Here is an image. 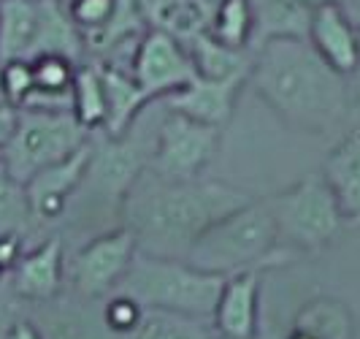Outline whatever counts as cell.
<instances>
[{"mask_svg":"<svg viewBox=\"0 0 360 339\" xmlns=\"http://www.w3.org/2000/svg\"><path fill=\"white\" fill-rule=\"evenodd\" d=\"M252 198L225 182H176L144 168L127 190L122 226L136 236L139 252L184 261L200 233Z\"/></svg>","mask_w":360,"mask_h":339,"instance_id":"1","label":"cell"},{"mask_svg":"<svg viewBox=\"0 0 360 339\" xmlns=\"http://www.w3.org/2000/svg\"><path fill=\"white\" fill-rule=\"evenodd\" d=\"M247 85L288 125L307 133H328L352 109L347 76L298 38H276L252 49Z\"/></svg>","mask_w":360,"mask_h":339,"instance_id":"2","label":"cell"},{"mask_svg":"<svg viewBox=\"0 0 360 339\" xmlns=\"http://www.w3.org/2000/svg\"><path fill=\"white\" fill-rule=\"evenodd\" d=\"M184 261L200 271L231 277L282 266L292 255L279 247L269 198H252L200 233Z\"/></svg>","mask_w":360,"mask_h":339,"instance_id":"3","label":"cell"},{"mask_svg":"<svg viewBox=\"0 0 360 339\" xmlns=\"http://www.w3.org/2000/svg\"><path fill=\"white\" fill-rule=\"evenodd\" d=\"M152 139L155 133L152 136H146L141 130L136 133V125H133L122 139L103 136L92 142L87 171L65 214H76L87 226L103 223L111 214L122 220V204H125L127 190L149 166Z\"/></svg>","mask_w":360,"mask_h":339,"instance_id":"4","label":"cell"},{"mask_svg":"<svg viewBox=\"0 0 360 339\" xmlns=\"http://www.w3.org/2000/svg\"><path fill=\"white\" fill-rule=\"evenodd\" d=\"M222 283L225 277L200 271L179 258H155L139 252L117 285V293L136 299L144 309H160L209 323Z\"/></svg>","mask_w":360,"mask_h":339,"instance_id":"5","label":"cell"},{"mask_svg":"<svg viewBox=\"0 0 360 339\" xmlns=\"http://www.w3.org/2000/svg\"><path fill=\"white\" fill-rule=\"evenodd\" d=\"M279 247L292 258L323 252L342 236L347 217L320 174L298 179L292 187L269 196Z\"/></svg>","mask_w":360,"mask_h":339,"instance_id":"6","label":"cell"},{"mask_svg":"<svg viewBox=\"0 0 360 339\" xmlns=\"http://www.w3.org/2000/svg\"><path fill=\"white\" fill-rule=\"evenodd\" d=\"M90 136L92 133L73 120L71 111L19 109L17 128L0 149V163L19 185H25L38 171L73 155L90 142Z\"/></svg>","mask_w":360,"mask_h":339,"instance_id":"7","label":"cell"},{"mask_svg":"<svg viewBox=\"0 0 360 339\" xmlns=\"http://www.w3.org/2000/svg\"><path fill=\"white\" fill-rule=\"evenodd\" d=\"M222 130L195 123L184 114L165 111L155 128L152 152H149V171L162 179L190 182L200 179L203 168L217 158Z\"/></svg>","mask_w":360,"mask_h":339,"instance_id":"8","label":"cell"},{"mask_svg":"<svg viewBox=\"0 0 360 339\" xmlns=\"http://www.w3.org/2000/svg\"><path fill=\"white\" fill-rule=\"evenodd\" d=\"M136 255H139L136 236L125 226H114L108 231L95 233L71 258L68 277L73 293L82 299H106L122 283Z\"/></svg>","mask_w":360,"mask_h":339,"instance_id":"9","label":"cell"},{"mask_svg":"<svg viewBox=\"0 0 360 339\" xmlns=\"http://www.w3.org/2000/svg\"><path fill=\"white\" fill-rule=\"evenodd\" d=\"M130 76L149 101H162L195 79V66L181 41L160 30H146L130 60Z\"/></svg>","mask_w":360,"mask_h":339,"instance_id":"10","label":"cell"},{"mask_svg":"<svg viewBox=\"0 0 360 339\" xmlns=\"http://www.w3.org/2000/svg\"><path fill=\"white\" fill-rule=\"evenodd\" d=\"M92 139L84 147H79L65 161L54 163L49 168L38 171L33 179L25 182V198H27V212L30 223H57L63 220L73 196L82 185V177L90 163Z\"/></svg>","mask_w":360,"mask_h":339,"instance_id":"11","label":"cell"},{"mask_svg":"<svg viewBox=\"0 0 360 339\" xmlns=\"http://www.w3.org/2000/svg\"><path fill=\"white\" fill-rule=\"evenodd\" d=\"M217 339H257L260 334V271L225 277L212 312Z\"/></svg>","mask_w":360,"mask_h":339,"instance_id":"12","label":"cell"},{"mask_svg":"<svg viewBox=\"0 0 360 339\" xmlns=\"http://www.w3.org/2000/svg\"><path fill=\"white\" fill-rule=\"evenodd\" d=\"M309 47L342 76H352L360 68V27L349 8L323 6L314 8L307 33Z\"/></svg>","mask_w":360,"mask_h":339,"instance_id":"13","label":"cell"},{"mask_svg":"<svg viewBox=\"0 0 360 339\" xmlns=\"http://www.w3.org/2000/svg\"><path fill=\"white\" fill-rule=\"evenodd\" d=\"M244 79H200L195 76L190 85L171 92L168 98H162L165 111H176L184 114L195 123L212 128H222L231 123L236 109V98L244 90Z\"/></svg>","mask_w":360,"mask_h":339,"instance_id":"14","label":"cell"},{"mask_svg":"<svg viewBox=\"0 0 360 339\" xmlns=\"http://www.w3.org/2000/svg\"><path fill=\"white\" fill-rule=\"evenodd\" d=\"M65 283V247L63 239H44L30 252H22L17 266L11 269L14 293L25 302L46 304L63 293Z\"/></svg>","mask_w":360,"mask_h":339,"instance_id":"15","label":"cell"},{"mask_svg":"<svg viewBox=\"0 0 360 339\" xmlns=\"http://www.w3.org/2000/svg\"><path fill=\"white\" fill-rule=\"evenodd\" d=\"M101 299H82L73 293L71 299L57 296L41 304L36 326L44 339H120L106 328L101 318Z\"/></svg>","mask_w":360,"mask_h":339,"instance_id":"16","label":"cell"},{"mask_svg":"<svg viewBox=\"0 0 360 339\" xmlns=\"http://www.w3.org/2000/svg\"><path fill=\"white\" fill-rule=\"evenodd\" d=\"M320 177L333 193L347 223H360V128L349 130L330 149L320 168Z\"/></svg>","mask_w":360,"mask_h":339,"instance_id":"17","label":"cell"},{"mask_svg":"<svg viewBox=\"0 0 360 339\" xmlns=\"http://www.w3.org/2000/svg\"><path fill=\"white\" fill-rule=\"evenodd\" d=\"M101 76H103V90H106V123H103V136L108 139H122L130 133V128L141 120L144 111L152 101L144 90L139 87V82L130 76V71L114 68V66H101Z\"/></svg>","mask_w":360,"mask_h":339,"instance_id":"18","label":"cell"},{"mask_svg":"<svg viewBox=\"0 0 360 339\" xmlns=\"http://www.w3.org/2000/svg\"><path fill=\"white\" fill-rule=\"evenodd\" d=\"M146 27L176 38L184 47L209 33L214 3L209 0H141Z\"/></svg>","mask_w":360,"mask_h":339,"instance_id":"19","label":"cell"},{"mask_svg":"<svg viewBox=\"0 0 360 339\" xmlns=\"http://www.w3.org/2000/svg\"><path fill=\"white\" fill-rule=\"evenodd\" d=\"M41 25V0H0V63L30 60Z\"/></svg>","mask_w":360,"mask_h":339,"instance_id":"20","label":"cell"},{"mask_svg":"<svg viewBox=\"0 0 360 339\" xmlns=\"http://www.w3.org/2000/svg\"><path fill=\"white\" fill-rule=\"evenodd\" d=\"M290 334L295 339H352L355 318L342 299L320 296L298 309Z\"/></svg>","mask_w":360,"mask_h":339,"instance_id":"21","label":"cell"},{"mask_svg":"<svg viewBox=\"0 0 360 339\" xmlns=\"http://www.w3.org/2000/svg\"><path fill=\"white\" fill-rule=\"evenodd\" d=\"M190 60L195 66V76L200 79H244L252 68V49H231L219 44L209 33L187 44Z\"/></svg>","mask_w":360,"mask_h":339,"instance_id":"22","label":"cell"},{"mask_svg":"<svg viewBox=\"0 0 360 339\" xmlns=\"http://www.w3.org/2000/svg\"><path fill=\"white\" fill-rule=\"evenodd\" d=\"M71 114L87 133L103 130L106 123V90L95 63H82L71 85Z\"/></svg>","mask_w":360,"mask_h":339,"instance_id":"23","label":"cell"},{"mask_svg":"<svg viewBox=\"0 0 360 339\" xmlns=\"http://www.w3.org/2000/svg\"><path fill=\"white\" fill-rule=\"evenodd\" d=\"M209 36L231 49H252V0H217L209 22Z\"/></svg>","mask_w":360,"mask_h":339,"instance_id":"24","label":"cell"},{"mask_svg":"<svg viewBox=\"0 0 360 339\" xmlns=\"http://www.w3.org/2000/svg\"><path fill=\"white\" fill-rule=\"evenodd\" d=\"M130 339H217L212 326L198 318L146 309L144 321Z\"/></svg>","mask_w":360,"mask_h":339,"instance_id":"25","label":"cell"},{"mask_svg":"<svg viewBox=\"0 0 360 339\" xmlns=\"http://www.w3.org/2000/svg\"><path fill=\"white\" fill-rule=\"evenodd\" d=\"M27 226H30V212H27L25 185H19L0 163V236L8 233L22 236Z\"/></svg>","mask_w":360,"mask_h":339,"instance_id":"26","label":"cell"},{"mask_svg":"<svg viewBox=\"0 0 360 339\" xmlns=\"http://www.w3.org/2000/svg\"><path fill=\"white\" fill-rule=\"evenodd\" d=\"M146 309L136 299H130L125 293H108L106 299H101V318L106 323V328L120 339H130L136 334V328L144 321Z\"/></svg>","mask_w":360,"mask_h":339,"instance_id":"27","label":"cell"},{"mask_svg":"<svg viewBox=\"0 0 360 339\" xmlns=\"http://www.w3.org/2000/svg\"><path fill=\"white\" fill-rule=\"evenodd\" d=\"M36 92L33 63L30 60H6L0 63V101L14 109H25Z\"/></svg>","mask_w":360,"mask_h":339,"instance_id":"28","label":"cell"},{"mask_svg":"<svg viewBox=\"0 0 360 339\" xmlns=\"http://www.w3.org/2000/svg\"><path fill=\"white\" fill-rule=\"evenodd\" d=\"M65 8L71 22L79 27V33L90 36L114 17L117 0H65Z\"/></svg>","mask_w":360,"mask_h":339,"instance_id":"29","label":"cell"},{"mask_svg":"<svg viewBox=\"0 0 360 339\" xmlns=\"http://www.w3.org/2000/svg\"><path fill=\"white\" fill-rule=\"evenodd\" d=\"M19 255H22V239H19V233L0 236V277L8 274L11 269L17 266Z\"/></svg>","mask_w":360,"mask_h":339,"instance_id":"30","label":"cell"},{"mask_svg":"<svg viewBox=\"0 0 360 339\" xmlns=\"http://www.w3.org/2000/svg\"><path fill=\"white\" fill-rule=\"evenodd\" d=\"M17 111L19 109L8 106V104L0 101V149L6 147V142L11 139V133H14V128H17Z\"/></svg>","mask_w":360,"mask_h":339,"instance_id":"31","label":"cell"},{"mask_svg":"<svg viewBox=\"0 0 360 339\" xmlns=\"http://www.w3.org/2000/svg\"><path fill=\"white\" fill-rule=\"evenodd\" d=\"M3 339H44V337H41V331H38V326L33 321H17L11 323V328L6 331Z\"/></svg>","mask_w":360,"mask_h":339,"instance_id":"32","label":"cell"},{"mask_svg":"<svg viewBox=\"0 0 360 339\" xmlns=\"http://www.w3.org/2000/svg\"><path fill=\"white\" fill-rule=\"evenodd\" d=\"M301 3H307L309 8H323V6H342V8H349V6H352V0H301Z\"/></svg>","mask_w":360,"mask_h":339,"instance_id":"33","label":"cell"},{"mask_svg":"<svg viewBox=\"0 0 360 339\" xmlns=\"http://www.w3.org/2000/svg\"><path fill=\"white\" fill-rule=\"evenodd\" d=\"M349 14H352V19L358 22V27H360V0H352V6H349Z\"/></svg>","mask_w":360,"mask_h":339,"instance_id":"34","label":"cell"},{"mask_svg":"<svg viewBox=\"0 0 360 339\" xmlns=\"http://www.w3.org/2000/svg\"><path fill=\"white\" fill-rule=\"evenodd\" d=\"M209 3H217V0H209Z\"/></svg>","mask_w":360,"mask_h":339,"instance_id":"35","label":"cell"}]
</instances>
